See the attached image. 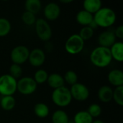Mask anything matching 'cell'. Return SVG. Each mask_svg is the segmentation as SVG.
Returning <instances> with one entry per match:
<instances>
[{"label":"cell","instance_id":"obj_1","mask_svg":"<svg viewBox=\"0 0 123 123\" xmlns=\"http://www.w3.org/2000/svg\"><path fill=\"white\" fill-rule=\"evenodd\" d=\"M90 61L95 67L100 68L107 67L112 61L110 48L101 46L95 48L91 52Z\"/></svg>","mask_w":123,"mask_h":123},{"label":"cell","instance_id":"obj_2","mask_svg":"<svg viewBox=\"0 0 123 123\" xmlns=\"http://www.w3.org/2000/svg\"><path fill=\"white\" fill-rule=\"evenodd\" d=\"M117 17L115 11L109 7H102L98 12L93 15V19L98 27L109 28L112 27Z\"/></svg>","mask_w":123,"mask_h":123},{"label":"cell","instance_id":"obj_3","mask_svg":"<svg viewBox=\"0 0 123 123\" xmlns=\"http://www.w3.org/2000/svg\"><path fill=\"white\" fill-rule=\"evenodd\" d=\"M51 99L56 106L66 107L71 103L73 99L69 89L66 86H62L53 90L51 94Z\"/></svg>","mask_w":123,"mask_h":123},{"label":"cell","instance_id":"obj_4","mask_svg":"<svg viewBox=\"0 0 123 123\" xmlns=\"http://www.w3.org/2000/svg\"><path fill=\"white\" fill-rule=\"evenodd\" d=\"M17 80L9 74L0 76V94L3 96H13L17 92Z\"/></svg>","mask_w":123,"mask_h":123},{"label":"cell","instance_id":"obj_5","mask_svg":"<svg viewBox=\"0 0 123 123\" xmlns=\"http://www.w3.org/2000/svg\"><path fill=\"white\" fill-rule=\"evenodd\" d=\"M84 48V41L79 34L71 35L66 41L65 50L70 55H77L80 53Z\"/></svg>","mask_w":123,"mask_h":123},{"label":"cell","instance_id":"obj_6","mask_svg":"<svg viewBox=\"0 0 123 123\" xmlns=\"http://www.w3.org/2000/svg\"><path fill=\"white\" fill-rule=\"evenodd\" d=\"M37 88V84L30 76H25L20 78L17 81V91H18L22 95H30L35 92Z\"/></svg>","mask_w":123,"mask_h":123},{"label":"cell","instance_id":"obj_7","mask_svg":"<svg viewBox=\"0 0 123 123\" xmlns=\"http://www.w3.org/2000/svg\"><path fill=\"white\" fill-rule=\"evenodd\" d=\"M35 32L40 40L44 42H48L52 37V30L45 19L39 18L35 23Z\"/></svg>","mask_w":123,"mask_h":123},{"label":"cell","instance_id":"obj_8","mask_svg":"<svg viewBox=\"0 0 123 123\" xmlns=\"http://www.w3.org/2000/svg\"><path fill=\"white\" fill-rule=\"evenodd\" d=\"M29 54L30 50L26 46L17 45L12 50L10 58L13 63L21 66L28 61Z\"/></svg>","mask_w":123,"mask_h":123},{"label":"cell","instance_id":"obj_9","mask_svg":"<svg viewBox=\"0 0 123 123\" xmlns=\"http://www.w3.org/2000/svg\"><path fill=\"white\" fill-rule=\"evenodd\" d=\"M69 90L72 99L79 102L86 101L89 98L90 94L88 87L86 85L79 82L71 86Z\"/></svg>","mask_w":123,"mask_h":123},{"label":"cell","instance_id":"obj_10","mask_svg":"<svg viewBox=\"0 0 123 123\" xmlns=\"http://www.w3.org/2000/svg\"><path fill=\"white\" fill-rule=\"evenodd\" d=\"M28 61L30 64L34 67H40L43 66L45 61V52L40 48H35L30 51Z\"/></svg>","mask_w":123,"mask_h":123},{"label":"cell","instance_id":"obj_11","mask_svg":"<svg viewBox=\"0 0 123 123\" xmlns=\"http://www.w3.org/2000/svg\"><path fill=\"white\" fill-rule=\"evenodd\" d=\"M43 14L47 20L54 21L57 19L61 14L60 6L55 2H50L45 6Z\"/></svg>","mask_w":123,"mask_h":123},{"label":"cell","instance_id":"obj_12","mask_svg":"<svg viewBox=\"0 0 123 123\" xmlns=\"http://www.w3.org/2000/svg\"><path fill=\"white\" fill-rule=\"evenodd\" d=\"M116 42V37L114 30H106L102 32L98 37V43L99 46L110 48Z\"/></svg>","mask_w":123,"mask_h":123},{"label":"cell","instance_id":"obj_13","mask_svg":"<svg viewBox=\"0 0 123 123\" xmlns=\"http://www.w3.org/2000/svg\"><path fill=\"white\" fill-rule=\"evenodd\" d=\"M110 84L115 87L123 86V72L120 69L110 71L107 76Z\"/></svg>","mask_w":123,"mask_h":123},{"label":"cell","instance_id":"obj_14","mask_svg":"<svg viewBox=\"0 0 123 123\" xmlns=\"http://www.w3.org/2000/svg\"><path fill=\"white\" fill-rule=\"evenodd\" d=\"M113 89L107 85L101 86L97 92V97L99 101L103 103H108L112 100Z\"/></svg>","mask_w":123,"mask_h":123},{"label":"cell","instance_id":"obj_15","mask_svg":"<svg viewBox=\"0 0 123 123\" xmlns=\"http://www.w3.org/2000/svg\"><path fill=\"white\" fill-rule=\"evenodd\" d=\"M47 83L50 88L53 89V90L64 86L65 84L63 77L61 74L57 73H53L48 75Z\"/></svg>","mask_w":123,"mask_h":123},{"label":"cell","instance_id":"obj_16","mask_svg":"<svg viewBox=\"0 0 123 123\" xmlns=\"http://www.w3.org/2000/svg\"><path fill=\"white\" fill-rule=\"evenodd\" d=\"M110 53L112 60H115L117 62H123V43L121 41L115 42L110 48Z\"/></svg>","mask_w":123,"mask_h":123},{"label":"cell","instance_id":"obj_17","mask_svg":"<svg viewBox=\"0 0 123 123\" xmlns=\"http://www.w3.org/2000/svg\"><path fill=\"white\" fill-rule=\"evenodd\" d=\"M83 6L85 11L94 15L102 7V3L100 0H85Z\"/></svg>","mask_w":123,"mask_h":123},{"label":"cell","instance_id":"obj_18","mask_svg":"<svg viewBox=\"0 0 123 123\" xmlns=\"http://www.w3.org/2000/svg\"><path fill=\"white\" fill-rule=\"evenodd\" d=\"M76 22L83 27L89 26L93 20V14L89 13L84 9L80 10L76 16Z\"/></svg>","mask_w":123,"mask_h":123},{"label":"cell","instance_id":"obj_19","mask_svg":"<svg viewBox=\"0 0 123 123\" xmlns=\"http://www.w3.org/2000/svg\"><path fill=\"white\" fill-rule=\"evenodd\" d=\"M16 105V100L13 96H3L0 99V106L4 111L12 110Z\"/></svg>","mask_w":123,"mask_h":123},{"label":"cell","instance_id":"obj_20","mask_svg":"<svg viewBox=\"0 0 123 123\" xmlns=\"http://www.w3.org/2000/svg\"><path fill=\"white\" fill-rule=\"evenodd\" d=\"M34 113L37 117L43 119L48 116L50 113V110L46 104L39 102L37 103L34 107Z\"/></svg>","mask_w":123,"mask_h":123},{"label":"cell","instance_id":"obj_21","mask_svg":"<svg viewBox=\"0 0 123 123\" xmlns=\"http://www.w3.org/2000/svg\"><path fill=\"white\" fill-rule=\"evenodd\" d=\"M25 7L27 12L35 15L40 11L42 4L40 0H27L25 3Z\"/></svg>","mask_w":123,"mask_h":123},{"label":"cell","instance_id":"obj_22","mask_svg":"<svg viewBox=\"0 0 123 123\" xmlns=\"http://www.w3.org/2000/svg\"><path fill=\"white\" fill-rule=\"evenodd\" d=\"M51 120L53 123H68L70 121L68 114L62 110L55 111L52 115Z\"/></svg>","mask_w":123,"mask_h":123},{"label":"cell","instance_id":"obj_23","mask_svg":"<svg viewBox=\"0 0 123 123\" xmlns=\"http://www.w3.org/2000/svg\"><path fill=\"white\" fill-rule=\"evenodd\" d=\"M94 119L87 111H79L74 117V123H92Z\"/></svg>","mask_w":123,"mask_h":123},{"label":"cell","instance_id":"obj_24","mask_svg":"<svg viewBox=\"0 0 123 123\" xmlns=\"http://www.w3.org/2000/svg\"><path fill=\"white\" fill-rule=\"evenodd\" d=\"M11 29L12 25L10 22L4 17H0V37L8 35Z\"/></svg>","mask_w":123,"mask_h":123},{"label":"cell","instance_id":"obj_25","mask_svg":"<svg viewBox=\"0 0 123 123\" xmlns=\"http://www.w3.org/2000/svg\"><path fill=\"white\" fill-rule=\"evenodd\" d=\"M48 78V72L45 70L39 69L37 71H35L33 79L35 80L37 84H42L47 82Z\"/></svg>","mask_w":123,"mask_h":123},{"label":"cell","instance_id":"obj_26","mask_svg":"<svg viewBox=\"0 0 123 123\" xmlns=\"http://www.w3.org/2000/svg\"><path fill=\"white\" fill-rule=\"evenodd\" d=\"M112 99L117 105L123 106V86L115 87L113 90Z\"/></svg>","mask_w":123,"mask_h":123},{"label":"cell","instance_id":"obj_27","mask_svg":"<svg viewBox=\"0 0 123 123\" xmlns=\"http://www.w3.org/2000/svg\"><path fill=\"white\" fill-rule=\"evenodd\" d=\"M63 77L64 81L71 86H72L78 82V76H77L76 73L74 71L69 70V71H66V74H64V76H63Z\"/></svg>","mask_w":123,"mask_h":123},{"label":"cell","instance_id":"obj_28","mask_svg":"<svg viewBox=\"0 0 123 123\" xmlns=\"http://www.w3.org/2000/svg\"><path fill=\"white\" fill-rule=\"evenodd\" d=\"M94 33V30H92L89 26H86V27H83L80 30L79 35L81 37V38L84 41H86V40H90L93 37Z\"/></svg>","mask_w":123,"mask_h":123},{"label":"cell","instance_id":"obj_29","mask_svg":"<svg viewBox=\"0 0 123 123\" xmlns=\"http://www.w3.org/2000/svg\"><path fill=\"white\" fill-rule=\"evenodd\" d=\"M21 18H22V21L23 22V23L28 26L35 25V23L36 22L35 15L29 12H27V11H25L22 13Z\"/></svg>","mask_w":123,"mask_h":123},{"label":"cell","instance_id":"obj_30","mask_svg":"<svg viewBox=\"0 0 123 123\" xmlns=\"http://www.w3.org/2000/svg\"><path fill=\"white\" fill-rule=\"evenodd\" d=\"M88 113L92 117V118H97L99 117L102 114V107L98 104H92L89 106L87 110Z\"/></svg>","mask_w":123,"mask_h":123},{"label":"cell","instance_id":"obj_31","mask_svg":"<svg viewBox=\"0 0 123 123\" xmlns=\"http://www.w3.org/2000/svg\"><path fill=\"white\" fill-rule=\"evenodd\" d=\"M9 75L15 79H20L22 75V69L21 66L12 63L9 67Z\"/></svg>","mask_w":123,"mask_h":123},{"label":"cell","instance_id":"obj_32","mask_svg":"<svg viewBox=\"0 0 123 123\" xmlns=\"http://www.w3.org/2000/svg\"><path fill=\"white\" fill-rule=\"evenodd\" d=\"M114 33L116 37V38H119V39H123V25H120L118 26L115 30H114Z\"/></svg>","mask_w":123,"mask_h":123},{"label":"cell","instance_id":"obj_33","mask_svg":"<svg viewBox=\"0 0 123 123\" xmlns=\"http://www.w3.org/2000/svg\"><path fill=\"white\" fill-rule=\"evenodd\" d=\"M73 1L72 0H61L60 2L63 3V4H68V3H71Z\"/></svg>","mask_w":123,"mask_h":123},{"label":"cell","instance_id":"obj_34","mask_svg":"<svg viewBox=\"0 0 123 123\" xmlns=\"http://www.w3.org/2000/svg\"><path fill=\"white\" fill-rule=\"evenodd\" d=\"M92 123H105L102 120H93Z\"/></svg>","mask_w":123,"mask_h":123}]
</instances>
